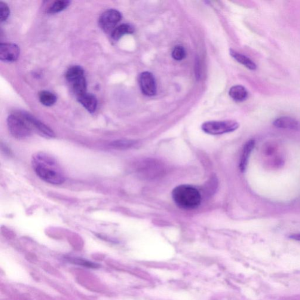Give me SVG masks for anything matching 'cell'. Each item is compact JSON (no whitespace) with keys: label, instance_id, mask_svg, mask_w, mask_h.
Instances as JSON below:
<instances>
[{"label":"cell","instance_id":"6da1fadb","mask_svg":"<svg viewBox=\"0 0 300 300\" xmlns=\"http://www.w3.org/2000/svg\"><path fill=\"white\" fill-rule=\"evenodd\" d=\"M32 167L39 178L53 185H61L65 179L59 165L53 157L44 152L37 153L32 157Z\"/></svg>","mask_w":300,"mask_h":300},{"label":"cell","instance_id":"7a4b0ae2","mask_svg":"<svg viewBox=\"0 0 300 300\" xmlns=\"http://www.w3.org/2000/svg\"><path fill=\"white\" fill-rule=\"evenodd\" d=\"M172 197L177 206L188 210L198 208L202 200L200 192L198 189L188 185L177 186L173 189Z\"/></svg>","mask_w":300,"mask_h":300},{"label":"cell","instance_id":"3957f363","mask_svg":"<svg viewBox=\"0 0 300 300\" xmlns=\"http://www.w3.org/2000/svg\"><path fill=\"white\" fill-rule=\"evenodd\" d=\"M7 125L11 135L17 139L29 137L33 131L29 122L17 112L8 116Z\"/></svg>","mask_w":300,"mask_h":300},{"label":"cell","instance_id":"277c9868","mask_svg":"<svg viewBox=\"0 0 300 300\" xmlns=\"http://www.w3.org/2000/svg\"><path fill=\"white\" fill-rule=\"evenodd\" d=\"M240 127L238 122L232 120L210 121L202 125V130L210 135H220L232 132Z\"/></svg>","mask_w":300,"mask_h":300},{"label":"cell","instance_id":"5b68a950","mask_svg":"<svg viewBox=\"0 0 300 300\" xmlns=\"http://www.w3.org/2000/svg\"><path fill=\"white\" fill-rule=\"evenodd\" d=\"M121 19V14L115 9H110L104 12L99 18V24L104 31L113 32L117 24Z\"/></svg>","mask_w":300,"mask_h":300},{"label":"cell","instance_id":"8992f818","mask_svg":"<svg viewBox=\"0 0 300 300\" xmlns=\"http://www.w3.org/2000/svg\"><path fill=\"white\" fill-rule=\"evenodd\" d=\"M17 113H19L21 116H22L29 122L33 131H37L38 133L45 137L53 138L55 137V133L53 130L51 129L47 125L42 123L37 119L33 117L31 115L29 114V113L24 112Z\"/></svg>","mask_w":300,"mask_h":300},{"label":"cell","instance_id":"52a82bcc","mask_svg":"<svg viewBox=\"0 0 300 300\" xmlns=\"http://www.w3.org/2000/svg\"><path fill=\"white\" fill-rule=\"evenodd\" d=\"M139 84L141 90L146 96H152L155 95L157 87L154 76L149 72H145L140 75Z\"/></svg>","mask_w":300,"mask_h":300},{"label":"cell","instance_id":"ba28073f","mask_svg":"<svg viewBox=\"0 0 300 300\" xmlns=\"http://www.w3.org/2000/svg\"><path fill=\"white\" fill-rule=\"evenodd\" d=\"M20 55V48L12 43H1L0 45V60L4 62H14Z\"/></svg>","mask_w":300,"mask_h":300},{"label":"cell","instance_id":"9c48e42d","mask_svg":"<svg viewBox=\"0 0 300 300\" xmlns=\"http://www.w3.org/2000/svg\"><path fill=\"white\" fill-rule=\"evenodd\" d=\"M273 125L275 127L283 129L300 130V122L295 119L287 116L275 119L273 121Z\"/></svg>","mask_w":300,"mask_h":300},{"label":"cell","instance_id":"30bf717a","mask_svg":"<svg viewBox=\"0 0 300 300\" xmlns=\"http://www.w3.org/2000/svg\"><path fill=\"white\" fill-rule=\"evenodd\" d=\"M78 100L84 108L90 113L96 112L97 101L95 96L91 93H85L78 97Z\"/></svg>","mask_w":300,"mask_h":300},{"label":"cell","instance_id":"8fae6325","mask_svg":"<svg viewBox=\"0 0 300 300\" xmlns=\"http://www.w3.org/2000/svg\"><path fill=\"white\" fill-rule=\"evenodd\" d=\"M255 145V140H250L248 141L244 146L242 153H241L240 164V168L241 172H244L246 169L248 160H249L251 152H252Z\"/></svg>","mask_w":300,"mask_h":300},{"label":"cell","instance_id":"7c38bea8","mask_svg":"<svg viewBox=\"0 0 300 300\" xmlns=\"http://www.w3.org/2000/svg\"><path fill=\"white\" fill-rule=\"evenodd\" d=\"M229 96L237 102H243L248 97V92L246 88L241 85L234 86L229 91Z\"/></svg>","mask_w":300,"mask_h":300},{"label":"cell","instance_id":"4fadbf2b","mask_svg":"<svg viewBox=\"0 0 300 300\" xmlns=\"http://www.w3.org/2000/svg\"><path fill=\"white\" fill-rule=\"evenodd\" d=\"M231 56L234 58L236 60H237L239 63L242 64L243 65L246 67L247 68L255 70L257 69L256 63L251 60L250 58L240 53H237L234 50H230Z\"/></svg>","mask_w":300,"mask_h":300},{"label":"cell","instance_id":"5bb4252c","mask_svg":"<svg viewBox=\"0 0 300 300\" xmlns=\"http://www.w3.org/2000/svg\"><path fill=\"white\" fill-rule=\"evenodd\" d=\"M66 79L70 84L78 80L84 76V70L82 67L79 66H73L67 70L66 73Z\"/></svg>","mask_w":300,"mask_h":300},{"label":"cell","instance_id":"9a60e30c","mask_svg":"<svg viewBox=\"0 0 300 300\" xmlns=\"http://www.w3.org/2000/svg\"><path fill=\"white\" fill-rule=\"evenodd\" d=\"M134 32V28L130 24H123L115 28L112 32V36L115 40H118L124 35L132 33Z\"/></svg>","mask_w":300,"mask_h":300},{"label":"cell","instance_id":"2e32d148","mask_svg":"<svg viewBox=\"0 0 300 300\" xmlns=\"http://www.w3.org/2000/svg\"><path fill=\"white\" fill-rule=\"evenodd\" d=\"M39 99L40 102L46 106H51L57 102V96L50 91L43 90L39 93Z\"/></svg>","mask_w":300,"mask_h":300},{"label":"cell","instance_id":"e0dca14e","mask_svg":"<svg viewBox=\"0 0 300 300\" xmlns=\"http://www.w3.org/2000/svg\"><path fill=\"white\" fill-rule=\"evenodd\" d=\"M71 84L73 90L77 97L87 93V83L85 76L73 82Z\"/></svg>","mask_w":300,"mask_h":300},{"label":"cell","instance_id":"ac0fdd59","mask_svg":"<svg viewBox=\"0 0 300 300\" xmlns=\"http://www.w3.org/2000/svg\"><path fill=\"white\" fill-rule=\"evenodd\" d=\"M136 144L135 141L123 139L114 141L110 144V146L115 149L125 150L133 148Z\"/></svg>","mask_w":300,"mask_h":300},{"label":"cell","instance_id":"d6986e66","mask_svg":"<svg viewBox=\"0 0 300 300\" xmlns=\"http://www.w3.org/2000/svg\"><path fill=\"white\" fill-rule=\"evenodd\" d=\"M70 3L69 1H66V0H59V1H55L49 8L48 12L51 14L60 13L68 7Z\"/></svg>","mask_w":300,"mask_h":300},{"label":"cell","instance_id":"ffe728a7","mask_svg":"<svg viewBox=\"0 0 300 300\" xmlns=\"http://www.w3.org/2000/svg\"><path fill=\"white\" fill-rule=\"evenodd\" d=\"M69 261L75 264L85 266V267L90 268H97L99 267V265L93 262H88L87 260L74 258H69Z\"/></svg>","mask_w":300,"mask_h":300},{"label":"cell","instance_id":"44dd1931","mask_svg":"<svg viewBox=\"0 0 300 300\" xmlns=\"http://www.w3.org/2000/svg\"><path fill=\"white\" fill-rule=\"evenodd\" d=\"M185 55L186 53L184 48L181 46H176L172 52V57L174 60H181L184 59Z\"/></svg>","mask_w":300,"mask_h":300},{"label":"cell","instance_id":"7402d4cb","mask_svg":"<svg viewBox=\"0 0 300 300\" xmlns=\"http://www.w3.org/2000/svg\"><path fill=\"white\" fill-rule=\"evenodd\" d=\"M10 15V8L5 2L1 1L0 2V20L1 22L7 20Z\"/></svg>","mask_w":300,"mask_h":300},{"label":"cell","instance_id":"603a6c76","mask_svg":"<svg viewBox=\"0 0 300 300\" xmlns=\"http://www.w3.org/2000/svg\"><path fill=\"white\" fill-rule=\"evenodd\" d=\"M290 238L292 240L300 241V234H295L290 236Z\"/></svg>","mask_w":300,"mask_h":300}]
</instances>
